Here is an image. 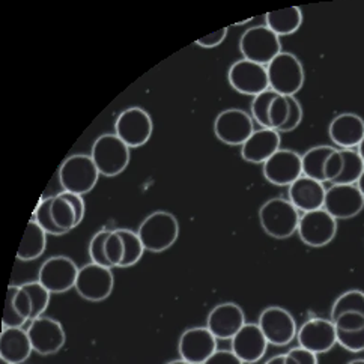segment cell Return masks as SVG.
Returning <instances> with one entry per match:
<instances>
[{
    "label": "cell",
    "mask_w": 364,
    "mask_h": 364,
    "mask_svg": "<svg viewBox=\"0 0 364 364\" xmlns=\"http://www.w3.org/2000/svg\"><path fill=\"white\" fill-rule=\"evenodd\" d=\"M259 222L267 235L276 240L292 237L300 225V211L289 199L274 198L267 200L259 210Z\"/></svg>",
    "instance_id": "obj_1"
},
{
    "label": "cell",
    "mask_w": 364,
    "mask_h": 364,
    "mask_svg": "<svg viewBox=\"0 0 364 364\" xmlns=\"http://www.w3.org/2000/svg\"><path fill=\"white\" fill-rule=\"evenodd\" d=\"M137 235L145 250L161 253L171 249L179 237L178 220L167 211H155L143 220Z\"/></svg>",
    "instance_id": "obj_2"
},
{
    "label": "cell",
    "mask_w": 364,
    "mask_h": 364,
    "mask_svg": "<svg viewBox=\"0 0 364 364\" xmlns=\"http://www.w3.org/2000/svg\"><path fill=\"white\" fill-rule=\"evenodd\" d=\"M269 89L283 97H295L306 82L303 63L294 53L282 51L267 67Z\"/></svg>",
    "instance_id": "obj_3"
},
{
    "label": "cell",
    "mask_w": 364,
    "mask_h": 364,
    "mask_svg": "<svg viewBox=\"0 0 364 364\" xmlns=\"http://www.w3.org/2000/svg\"><path fill=\"white\" fill-rule=\"evenodd\" d=\"M100 178L98 168L90 155L75 154L65 160L59 168V181L63 191L83 194L92 191Z\"/></svg>",
    "instance_id": "obj_4"
},
{
    "label": "cell",
    "mask_w": 364,
    "mask_h": 364,
    "mask_svg": "<svg viewBox=\"0 0 364 364\" xmlns=\"http://www.w3.org/2000/svg\"><path fill=\"white\" fill-rule=\"evenodd\" d=\"M90 157L100 175L118 176L128 167L129 148L116 134H102L94 141Z\"/></svg>",
    "instance_id": "obj_5"
},
{
    "label": "cell",
    "mask_w": 364,
    "mask_h": 364,
    "mask_svg": "<svg viewBox=\"0 0 364 364\" xmlns=\"http://www.w3.org/2000/svg\"><path fill=\"white\" fill-rule=\"evenodd\" d=\"M240 50L242 59L268 67L269 62L282 53V41L267 26H253L242 33Z\"/></svg>",
    "instance_id": "obj_6"
},
{
    "label": "cell",
    "mask_w": 364,
    "mask_h": 364,
    "mask_svg": "<svg viewBox=\"0 0 364 364\" xmlns=\"http://www.w3.org/2000/svg\"><path fill=\"white\" fill-rule=\"evenodd\" d=\"M303 160V175L311 178L315 181L322 182H333L339 178L343 160L341 149H336L333 146H315L309 149L304 155H301Z\"/></svg>",
    "instance_id": "obj_7"
},
{
    "label": "cell",
    "mask_w": 364,
    "mask_h": 364,
    "mask_svg": "<svg viewBox=\"0 0 364 364\" xmlns=\"http://www.w3.org/2000/svg\"><path fill=\"white\" fill-rule=\"evenodd\" d=\"M154 132L151 114L140 107H129L124 110L114 122V134L125 145L132 148H140L146 145Z\"/></svg>",
    "instance_id": "obj_8"
},
{
    "label": "cell",
    "mask_w": 364,
    "mask_h": 364,
    "mask_svg": "<svg viewBox=\"0 0 364 364\" xmlns=\"http://www.w3.org/2000/svg\"><path fill=\"white\" fill-rule=\"evenodd\" d=\"M215 137L229 146H242L255 133L252 116L240 109H228L217 114L214 121Z\"/></svg>",
    "instance_id": "obj_9"
},
{
    "label": "cell",
    "mask_w": 364,
    "mask_h": 364,
    "mask_svg": "<svg viewBox=\"0 0 364 364\" xmlns=\"http://www.w3.org/2000/svg\"><path fill=\"white\" fill-rule=\"evenodd\" d=\"M257 325L269 345L286 346L296 339V322L289 311L283 307L269 306L264 309L262 314L259 315Z\"/></svg>",
    "instance_id": "obj_10"
},
{
    "label": "cell",
    "mask_w": 364,
    "mask_h": 364,
    "mask_svg": "<svg viewBox=\"0 0 364 364\" xmlns=\"http://www.w3.org/2000/svg\"><path fill=\"white\" fill-rule=\"evenodd\" d=\"M79 271L80 268H77L73 259L67 256H53L41 265L38 272V282L50 294H65L75 288Z\"/></svg>",
    "instance_id": "obj_11"
},
{
    "label": "cell",
    "mask_w": 364,
    "mask_h": 364,
    "mask_svg": "<svg viewBox=\"0 0 364 364\" xmlns=\"http://www.w3.org/2000/svg\"><path fill=\"white\" fill-rule=\"evenodd\" d=\"M228 80L237 92L253 98L269 89L267 67L247 59L232 63L228 73Z\"/></svg>",
    "instance_id": "obj_12"
},
{
    "label": "cell",
    "mask_w": 364,
    "mask_h": 364,
    "mask_svg": "<svg viewBox=\"0 0 364 364\" xmlns=\"http://www.w3.org/2000/svg\"><path fill=\"white\" fill-rule=\"evenodd\" d=\"M114 288V277L110 268L90 262L80 268L75 282V291L87 301H104Z\"/></svg>",
    "instance_id": "obj_13"
},
{
    "label": "cell",
    "mask_w": 364,
    "mask_h": 364,
    "mask_svg": "<svg viewBox=\"0 0 364 364\" xmlns=\"http://www.w3.org/2000/svg\"><path fill=\"white\" fill-rule=\"evenodd\" d=\"M296 232L306 245L319 249L334 240L337 233V220L322 208V210L303 214Z\"/></svg>",
    "instance_id": "obj_14"
},
{
    "label": "cell",
    "mask_w": 364,
    "mask_h": 364,
    "mask_svg": "<svg viewBox=\"0 0 364 364\" xmlns=\"http://www.w3.org/2000/svg\"><path fill=\"white\" fill-rule=\"evenodd\" d=\"M28 334L33 350L40 355L58 354L67 342V334H65L62 323L47 316L31 321Z\"/></svg>",
    "instance_id": "obj_15"
},
{
    "label": "cell",
    "mask_w": 364,
    "mask_h": 364,
    "mask_svg": "<svg viewBox=\"0 0 364 364\" xmlns=\"http://www.w3.org/2000/svg\"><path fill=\"white\" fill-rule=\"evenodd\" d=\"M298 345L314 354H325L337 345L336 325L331 319L314 318L298 328Z\"/></svg>",
    "instance_id": "obj_16"
},
{
    "label": "cell",
    "mask_w": 364,
    "mask_h": 364,
    "mask_svg": "<svg viewBox=\"0 0 364 364\" xmlns=\"http://www.w3.org/2000/svg\"><path fill=\"white\" fill-rule=\"evenodd\" d=\"M264 176L272 186L289 187L303 176L301 155L291 149H279L264 164Z\"/></svg>",
    "instance_id": "obj_17"
},
{
    "label": "cell",
    "mask_w": 364,
    "mask_h": 364,
    "mask_svg": "<svg viewBox=\"0 0 364 364\" xmlns=\"http://www.w3.org/2000/svg\"><path fill=\"white\" fill-rule=\"evenodd\" d=\"M364 208V198L357 186L331 184L325 193L323 210L336 220H349L358 215Z\"/></svg>",
    "instance_id": "obj_18"
},
{
    "label": "cell",
    "mask_w": 364,
    "mask_h": 364,
    "mask_svg": "<svg viewBox=\"0 0 364 364\" xmlns=\"http://www.w3.org/2000/svg\"><path fill=\"white\" fill-rule=\"evenodd\" d=\"M178 350L190 364H203L217 350V339L206 327L188 328L181 334Z\"/></svg>",
    "instance_id": "obj_19"
},
{
    "label": "cell",
    "mask_w": 364,
    "mask_h": 364,
    "mask_svg": "<svg viewBox=\"0 0 364 364\" xmlns=\"http://www.w3.org/2000/svg\"><path fill=\"white\" fill-rule=\"evenodd\" d=\"M245 323L244 310L238 304L223 303L210 311L206 328L215 336L217 341H232Z\"/></svg>",
    "instance_id": "obj_20"
},
{
    "label": "cell",
    "mask_w": 364,
    "mask_h": 364,
    "mask_svg": "<svg viewBox=\"0 0 364 364\" xmlns=\"http://www.w3.org/2000/svg\"><path fill=\"white\" fill-rule=\"evenodd\" d=\"M230 343V350L244 364H255L259 360H262L269 345L257 323H245Z\"/></svg>",
    "instance_id": "obj_21"
},
{
    "label": "cell",
    "mask_w": 364,
    "mask_h": 364,
    "mask_svg": "<svg viewBox=\"0 0 364 364\" xmlns=\"http://www.w3.org/2000/svg\"><path fill=\"white\" fill-rule=\"evenodd\" d=\"M280 133L271 128H259L241 146V157L252 164H265L280 149Z\"/></svg>",
    "instance_id": "obj_22"
},
{
    "label": "cell",
    "mask_w": 364,
    "mask_h": 364,
    "mask_svg": "<svg viewBox=\"0 0 364 364\" xmlns=\"http://www.w3.org/2000/svg\"><path fill=\"white\" fill-rule=\"evenodd\" d=\"M328 134L341 149H355L364 139V119L357 113H341L330 122Z\"/></svg>",
    "instance_id": "obj_23"
},
{
    "label": "cell",
    "mask_w": 364,
    "mask_h": 364,
    "mask_svg": "<svg viewBox=\"0 0 364 364\" xmlns=\"http://www.w3.org/2000/svg\"><path fill=\"white\" fill-rule=\"evenodd\" d=\"M325 193H327V188L323 187L322 182L303 175L298 178L294 184L289 186L288 196L289 202L296 208V210L306 214L316 210H322L325 202Z\"/></svg>",
    "instance_id": "obj_24"
},
{
    "label": "cell",
    "mask_w": 364,
    "mask_h": 364,
    "mask_svg": "<svg viewBox=\"0 0 364 364\" xmlns=\"http://www.w3.org/2000/svg\"><path fill=\"white\" fill-rule=\"evenodd\" d=\"M32 314L33 307L28 291L23 288V284H11L5 300V310L2 318L4 328H23L26 322L32 321Z\"/></svg>",
    "instance_id": "obj_25"
},
{
    "label": "cell",
    "mask_w": 364,
    "mask_h": 364,
    "mask_svg": "<svg viewBox=\"0 0 364 364\" xmlns=\"http://www.w3.org/2000/svg\"><path fill=\"white\" fill-rule=\"evenodd\" d=\"M32 342L28 330L4 328L0 333V358L12 364H21L32 354Z\"/></svg>",
    "instance_id": "obj_26"
},
{
    "label": "cell",
    "mask_w": 364,
    "mask_h": 364,
    "mask_svg": "<svg viewBox=\"0 0 364 364\" xmlns=\"http://www.w3.org/2000/svg\"><path fill=\"white\" fill-rule=\"evenodd\" d=\"M47 247V232L36 223V220L32 218L26 228L23 240L17 250V257L20 261H35L41 257Z\"/></svg>",
    "instance_id": "obj_27"
},
{
    "label": "cell",
    "mask_w": 364,
    "mask_h": 364,
    "mask_svg": "<svg viewBox=\"0 0 364 364\" xmlns=\"http://www.w3.org/2000/svg\"><path fill=\"white\" fill-rule=\"evenodd\" d=\"M267 28L274 32L279 38L295 33L303 24L301 8L291 6L279 11L268 12L265 16Z\"/></svg>",
    "instance_id": "obj_28"
},
{
    "label": "cell",
    "mask_w": 364,
    "mask_h": 364,
    "mask_svg": "<svg viewBox=\"0 0 364 364\" xmlns=\"http://www.w3.org/2000/svg\"><path fill=\"white\" fill-rule=\"evenodd\" d=\"M51 215H53L56 226L65 233L71 232L74 228L80 225L75 208L67 198H63L60 193L53 196V202H51Z\"/></svg>",
    "instance_id": "obj_29"
},
{
    "label": "cell",
    "mask_w": 364,
    "mask_h": 364,
    "mask_svg": "<svg viewBox=\"0 0 364 364\" xmlns=\"http://www.w3.org/2000/svg\"><path fill=\"white\" fill-rule=\"evenodd\" d=\"M343 167L342 172L333 184L336 186H357L360 176L364 172V163L357 149H341Z\"/></svg>",
    "instance_id": "obj_30"
},
{
    "label": "cell",
    "mask_w": 364,
    "mask_h": 364,
    "mask_svg": "<svg viewBox=\"0 0 364 364\" xmlns=\"http://www.w3.org/2000/svg\"><path fill=\"white\" fill-rule=\"evenodd\" d=\"M348 311H357V314L364 315V292L358 289H350L343 292L331 307L330 319L336 321L341 315L348 314Z\"/></svg>",
    "instance_id": "obj_31"
},
{
    "label": "cell",
    "mask_w": 364,
    "mask_h": 364,
    "mask_svg": "<svg viewBox=\"0 0 364 364\" xmlns=\"http://www.w3.org/2000/svg\"><path fill=\"white\" fill-rule=\"evenodd\" d=\"M118 232L124 240V261L121 268H129L140 261L143 252H145V247H143L137 232L129 229H118Z\"/></svg>",
    "instance_id": "obj_32"
},
{
    "label": "cell",
    "mask_w": 364,
    "mask_h": 364,
    "mask_svg": "<svg viewBox=\"0 0 364 364\" xmlns=\"http://www.w3.org/2000/svg\"><path fill=\"white\" fill-rule=\"evenodd\" d=\"M276 95L274 90L268 89L252 101V118L261 128H269V107Z\"/></svg>",
    "instance_id": "obj_33"
},
{
    "label": "cell",
    "mask_w": 364,
    "mask_h": 364,
    "mask_svg": "<svg viewBox=\"0 0 364 364\" xmlns=\"http://www.w3.org/2000/svg\"><path fill=\"white\" fill-rule=\"evenodd\" d=\"M23 288L28 291L31 301H32V307H33V314H32V321L40 318L44 315V311L47 310L48 304H50V292L44 288V286L40 282H29L24 283Z\"/></svg>",
    "instance_id": "obj_34"
},
{
    "label": "cell",
    "mask_w": 364,
    "mask_h": 364,
    "mask_svg": "<svg viewBox=\"0 0 364 364\" xmlns=\"http://www.w3.org/2000/svg\"><path fill=\"white\" fill-rule=\"evenodd\" d=\"M51 202H53V196L46 198L38 203L33 218L47 233H50V235H63L65 232L56 226L53 215H51Z\"/></svg>",
    "instance_id": "obj_35"
},
{
    "label": "cell",
    "mask_w": 364,
    "mask_h": 364,
    "mask_svg": "<svg viewBox=\"0 0 364 364\" xmlns=\"http://www.w3.org/2000/svg\"><path fill=\"white\" fill-rule=\"evenodd\" d=\"M289 118V100L288 97L276 95L274 100L271 102L269 107V128L271 129H279L286 124Z\"/></svg>",
    "instance_id": "obj_36"
},
{
    "label": "cell",
    "mask_w": 364,
    "mask_h": 364,
    "mask_svg": "<svg viewBox=\"0 0 364 364\" xmlns=\"http://www.w3.org/2000/svg\"><path fill=\"white\" fill-rule=\"evenodd\" d=\"M106 257L110 268H121L124 261V240L118 229L110 230L106 240Z\"/></svg>",
    "instance_id": "obj_37"
},
{
    "label": "cell",
    "mask_w": 364,
    "mask_h": 364,
    "mask_svg": "<svg viewBox=\"0 0 364 364\" xmlns=\"http://www.w3.org/2000/svg\"><path fill=\"white\" fill-rule=\"evenodd\" d=\"M109 233H110L109 229H102V230L97 232L89 242L90 261L97 265L106 267V268H110V265L107 262V257H106V240L109 237Z\"/></svg>",
    "instance_id": "obj_38"
},
{
    "label": "cell",
    "mask_w": 364,
    "mask_h": 364,
    "mask_svg": "<svg viewBox=\"0 0 364 364\" xmlns=\"http://www.w3.org/2000/svg\"><path fill=\"white\" fill-rule=\"evenodd\" d=\"M337 331V343L349 353H361L364 350V328L353 331Z\"/></svg>",
    "instance_id": "obj_39"
},
{
    "label": "cell",
    "mask_w": 364,
    "mask_h": 364,
    "mask_svg": "<svg viewBox=\"0 0 364 364\" xmlns=\"http://www.w3.org/2000/svg\"><path fill=\"white\" fill-rule=\"evenodd\" d=\"M289 100V118L286 121V124L279 129V133H291L303 121V107L300 101H298L295 97H288Z\"/></svg>",
    "instance_id": "obj_40"
},
{
    "label": "cell",
    "mask_w": 364,
    "mask_h": 364,
    "mask_svg": "<svg viewBox=\"0 0 364 364\" xmlns=\"http://www.w3.org/2000/svg\"><path fill=\"white\" fill-rule=\"evenodd\" d=\"M333 322L336 325V330H341V331L360 330V328H364V315L357 314V311H348V314L341 315Z\"/></svg>",
    "instance_id": "obj_41"
},
{
    "label": "cell",
    "mask_w": 364,
    "mask_h": 364,
    "mask_svg": "<svg viewBox=\"0 0 364 364\" xmlns=\"http://www.w3.org/2000/svg\"><path fill=\"white\" fill-rule=\"evenodd\" d=\"M203 364H244L232 350H226V349H217L215 353L208 358Z\"/></svg>",
    "instance_id": "obj_42"
},
{
    "label": "cell",
    "mask_w": 364,
    "mask_h": 364,
    "mask_svg": "<svg viewBox=\"0 0 364 364\" xmlns=\"http://www.w3.org/2000/svg\"><path fill=\"white\" fill-rule=\"evenodd\" d=\"M226 36H228V28H222L210 35L200 38V40L196 41V44L203 48H214V47L222 44L226 40Z\"/></svg>",
    "instance_id": "obj_43"
},
{
    "label": "cell",
    "mask_w": 364,
    "mask_h": 364,
    "mask_svg": "<svg viewBox=\"0 0 364 364\" xmlns=\"http://www.w3.org/2000/svg\"><path fill=\"white\" fill-rule=\"evenodd\" d=\"M288 355H291L298 364H318V355L301 346L291 349Z\"/></svg>",
    "instance_id": "obj_44"
},
{
    "label": "cell",
    "mask_w": 364,
    "mask_h": 364,
    "mask_svg": "<svg viewBox=\"0 0 364 364\" xmlns=\"http://www.w3.org/2000/svg\"><path fill=\"white\" fill-rule=\"evenodd\" d=\"M60 194H62L63 198H67L73 203V206L75 208V211H77V215H79L80 223H82V220L85 217V200H83V198L80 196V194L70 193V191H62Z\"/></svg>",
    "instance_id": "obj_45"
},
{
    "label": "cell",
    "mask_w": 364,
    "mask_h": 364,
    "mask_svg": "<svg viewBox=\"0 0 364 364\" xmlns=\"http://www.w3.org/2000/svg\"><path fill=\"white\" fill-rule=\"evenodd\" d=\"M265 364H284V354L274 355L272 358H269Z\"/></svg>",
    "instance_id": "obj_46"
},
{
    "label": "cell",
    "mask_w": 364,
    "mask_h": 364,
    "mask_svg": "<svg viewBox=\"0 0 364 364\" xmlns=\"http://www.w3.org/2000/svg\"><path fill=\"white\" fill-rule=\"evenodd\" d=\"M357 187H358L360 193L363 194V198H364V172H363V175L360 176V179H358V182H357Z\"/></svg>",
    "instance_id": "obj_47"
},
{
    "label": "cell",
    "mask_w": 364,
    "mask_h": 364,
    "mask_svg": "<svg viewBox=\"0 0 364 364\" xmlns=\"http://www.w3.org/2000/svg\"><path fill=\"white\" fill-rule=\"evenodd\" d=\"M357 152H358V155H360L363 163H364V139H363V141L360 143V146L357 148Z\"/></svg>",
    "instance_id": "obj_48"
},
{
    "label": "cell",
    "mask_w": 364,
    "mask_h": 364,
    "mask_svg": "<svg viewBox=\"0 0 364 364\" xmlns=\"http://www.w3.org/2000/svg\"><path fill=\"white\" fill-rule=\"evenodd\" d=\"M167 364H190L188 361H186V360H182V358H179V360H173V361H168Z\"/></svg>",
    "instance_id": "obj_49"
},
{
    "label": "cell",
    "mask_w": 364,
    "mask_h": 364,
    "mask_svg": "<svg viewBox=\"0 0 364 364\" xmlns=\"http://www.w3.org/2000/svg\"><path fill=\"white\" fill-rule=\"evenodd\" d=\"M348 364H364V360H353V361H349Z\"/></svg>",
    "instance_id": "obj_50"
},
{
    "label": "cell",
    "mask_w": 364,
    "mask_h": 364,
    "mask_svg": "<svg viewBox=\"0 0 364 364\" xmlns=\"http://www.w3.org/2000/svg\"><path fill=\"white\" fill-rule=\"evenodd\" d=\"M0 364H12V363H9V361H5V360L0 358Z\"/></svg>",
    "instance_id": "obj_51"
}]
</instances>
